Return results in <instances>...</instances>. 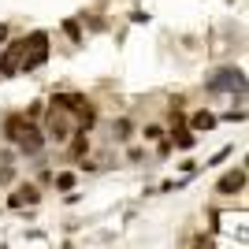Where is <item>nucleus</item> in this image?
<instances>
[{
  "label": "nucleus",
  "mask_w": 249,
  "mask_h": 249,
  "mask_svg": "<svg viewBox=\"0 0 249 249\" xmlns=\"http://www.w3.org/2000/svg\"><path fill=\"white\" fill-rule=\"evenodd\" d=\"M11 175H15L11 167H0V182H11Z\"/></svg>",
  "instance_id": "obj_18"
},
{
  "label": "nucleus",
  "mask_w": 249,
  "mask_h": 249,
  "mask_svg": "<svg viewBox=\"0 0 249 249\" xmlns=\"http://www.w3.org/2000/svg\"><path fill=\"white\" fill-rule=\"evenodd\" d=\"M63 34H67L74 45H82V26H78L74 19H63Z\"/></svg>",
  "instance_id": "obj_12"
},
{
  "label": "nucleus",
  "mask_w": 249,
  "mask_h": 249,
  "mask_svg": "<svg viewBox=\"0 0 249 249\" xmlns=\"http://www.w3.org/2000/svg\"><path fill=\"white\" fill-rule=\"evenodd\" d=\"M37 201H41V190H37V186H30V182H26V186H19V190H15V194H11V197H8V208L37 205Z\"/></svg>",
  "instance_id": "obj_6"
},
{
  "label": "nucleus",
  "mask_w": 249,
  "mask_h": 249,
  "mask_svg": "<svg viewBox=\"0 0 249 249\" xmlns=\"http://www.w3.org/2000/svg\"><path fill=\"white\" fill-rule=\"evenodd\" d=\"M67 126L71 123H67V112H63V108L49 115V138L52 142H67Z\"/></svg>",
  "instance_id": "obj_7"
},
{
  "label": "nucleus",
  "mask_w": 249,
  "mask_h": 249,
  "mask_svg": "<svg viewBox=\"0 0 249 249\" xmlns=\"http://www.w3.org/2000/svg\"><path fill=\"white\" fill-rule=\"evenodd\" d=\"M49 60V34L45 30H34L30 37H22V56H19V71H37L41 63Z\"/></svg>",
  "instance_id": "obj_1"
},
{
  "label": "nucleus",
  "mask_w": 249,
  "mask_h": 249,
  "mask_svg": "<svg viewBox=\"0 0 249 249\" xmlns=\"http://www.w3.org/2000/svg\"><path fill=\"white\" fill-rule=\"evenodd\" d=\"M74 134L78 138H74V145H71V156H82L86 149H89V138H86V130H74Z\"/></svg>",
  "instance_id": "obj_14"
},
{
  "label": "nucleus",
  "mask_w": 249,
  "mask_h": 249,
  "mask_svg": "<svg viewBox=\"0 0 249 249\" xmlns=\"http://www.w3.org/2000/svg\"><path fill=\"white\" fill-rule=\"evenodd\" d=\"M242 186H246V167H234L216 182V194H238Z\"/></svg>",
  "instance_id": "obj_4"
},
{
  "label": "nucleus",
  "mask_w": 249,
  "mask_h": 249,
  "mask_svg": "<svg viewBox=\"0 0 249 249\" xmlns=\"http://www.w3.org/2000/svg\"><path fill=\"white\" fill-rule=\"evenodd\" d=\"M205 86L212 89V93H234V89L242 93V89H246V74H242L238 67H223V71L208 74Z\"/></svg>",
  "instance_id": "obj_2"
},
{
  "label": "nucleus",
  "mask_w": 249,
  "mask_h": 249,
  "mask_svg": "<svg viewBox=\"0 0 249 249\" xmlns=\"http://www.w3.org/2000/svg\"><path fill=\"white\" fill-rule=\"evenodd\" d=\"M41 145H45L41 130L26 123V130H22V134H19V149H22V153H26V156H34V153H41Z\"/></svg>",
  "instance_id": "obj_5"
},
{
  "label": "nucleus",
  "mask_w": 249,
  "mask_h": 249,
  "mask_svg": "<svg viewBox=\"0 0 249 249\" xmlns=\"http://www.w3.org/2000/svg\"><path fill=\"white\" fill-rule=\"evenodd\" d=\"M22 130H26V123H22L19 115H8V119H4V138H8V142H19Z\"/></svg>",
  "instance_id": "obj_9"
},
{
  "label": "nucleus",
  "mask_w": 249,
  "mask_h": 249,
  "mask_svg": "<svg viewBox=\"0 0 249 249\" xmlns=\"http://www.w3.org/2000/svg\"><path fill=\"white\" fill-rule=\"evenodd\" d=\"M231 153H234V149H219V153H216V156H212V160H208V164H205V167H216V164H223V160H227V156H231Z\"/></svg>",
  "instance_id": "obj_16"
},
{
  "label": "nucleus",
  "mask_w": 249,
  "mask_h": 249,
  "mask_svg": "<svg viewBox=\"0 0 249 249\" xmlns=\"http://www.w3.org/2000/svg\"><path fill=\"white\" fill-rule=\"evenodd\" d=\"M171 145H178V149H194V145H197V138H194V130H186V126H175Z\"/></svg>",
  "instance_id": "obj_8"
},
{
  "label": "nucleus",
  "mask_w": 249,
  "mask_h": 249,
  "mask_svg": "<svg viewBox=\"0 0 249 249\" xmlns=\"http://www.w3.org/2000/svg\"><path fill=\"white\" fill-rule=\"evenodd\" d=\"M223 119H238V123H242V119H246V108H231V112L223 115Z\"/></svg>",
  "instance_id": "obj_17"
},
{
  "label": "nucleus",
  "mask_w": 249,
  "mask_h": 249,
  "mask_svg": "<svg viewBox=\"0 0 249 249\" xmlns=\"http://www.w3.org/2000/svg\"><path fill=\"white\" fill-rule=\"evenodd\" d=\"M52 182H56V190H74V171H60V175H52Z\"/></svg>",
  "instance_id": "obj_11"
},
{
  "label": "nucleus",
  "mask_w": 249,
  "mask_h": 249,
  "mask_svg": "<svg viewBox=\"0 0 249 249\" xmlns=\"http://www.w3.org/2000/svg\"><path fill=\"white\" fill-rule=\"evenodd\" d=\"M216 126V115L208 112V108H201L197 115H194V130H212Z\"/></svg>",
  "instance_id": "obj_10"
},
{
  "label": "nucleus",
  "mask_w": 249,
  "mask_h": 249,
  "mask_svg": "<svg viewBox=\"0 0 249 249\" xmlns=\"http://www.w3.org/2000/svg\"><path fill=\"white\" fill-rule=\"evenodd\" d=\"M142 138H145V142H160V138H164V130H160L156 123H149L145 130H142Z\"/></svg>",
  "instance_id": "obj_15"
},
{
  "label": "nucleus",
  "mask_w": 249,
  "mask_h": 249,
  "mask_svg": "<svg viewBox=\"0 0 249 249\" xmlns=\"http://www.w3.org/2000/svg\"><path fill=\"white\" fill-rule=\"evenodd\" d=\"M130 130H134V126H130V119H115V126H112V134L119 138V142H126V138H130Z\"/></svg>",
  "instance_id": "obj_13"
},
{
  "label": "nucleus",
  "mask_w": 249,
  "mask_h": 249,
  "mask_svg": "<svg viewBox=\"0 0 249 249\" xmlns=\"http://www.w3.org/2000/svg\"><path fill=\"white\" fill-rule=\"evenodd\" d=\"M19 56H22V37L11 41L8 49H4V56H0V74H4V78H11V74L19 71Z\"/></svg>",
  "instance_id": "obj_3"
},
{
  "label": "nucleus",
  "mask_w": 249,
  "mask_h": 249,
  "mask_svg": "<svg viewBox=\"0 0 249 249\" xmlns=\"http://www.w3.org/2000/svg\"><path fill=\"white\" fill-rule=\"evenodd\" d=\"M4 37H8V26H4V22H0V41H4Z\"/></svg>",
  "instance_id": "obj_19"
}]
</instances>
